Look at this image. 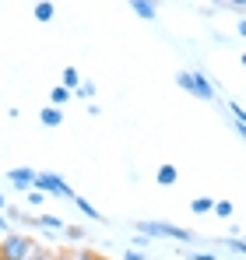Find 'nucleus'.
I'll return each mask as SVG.
<instances>
[{
  "label": "nucleus",
  "instance_id": "1",
  "mask_svg": "<svg viewBox=\"0 0 246 260\" xmlns=\"http://www.w3.org/2000/svg\"><path fill=\"white\" fill-rule=\"evenodd\" d=\"M137 232L141 236H148V239H176V243H183V246H190L194 243V232H187V229H179V225H169V221H137Z\"/></svg>",
  "mask_w": 246,
  "mask_h": 260
},
{
  "label": "nucleus",
  "instance_id": "2",
  "mask_svg": "<svg viewBox=\"0 0 246 260\" xmlns=\"http://www.w3.org/2000/svg\"><path fill=\"white\" fill-rule=\"evenodd\" d=\"M32 250H36V243L25 232H7L0 239V260H25Z\"/></svg>",
  "mask_w": 246,
  "mask_h": 260
},
{
  "label": "nucleus",
  "instance_id": "3",
  "mask_svg": "<svg viewBox=\"0 0 246 260\" xmlns=\"http://www.w3.org/2000/svg\"><path fill=\"white\" fill-rule=\"evenodd\" d=\"M176 85L183 88V91H190V95H197V99H204V102L214 99L211 81H207L204 74H197V71H179V74H176Z\"/></svg>",
  "mask_w": 246,
  "mask_h": 260
},
{
  "label": "nucleus",
  "instance_id": "4",
  "mask_svg": "<svg viewBox=\"0 0 246 260\" xmlns=\"http://www.w3.org/2000/svg\"><path fill=\"white\" fill-rule=\"evenodd\" d=\"M32 190H39V193H53V197H67V201H74V190L64 183V176L56 173H36V183H32Z\"/></svg>",
  "mask_w": 246,
  "mask_h": 260
},
{
  "label": "nucleus",
  "instance_id": "5",
  "mask_svg": "<svg viewBox=\"0 0 246 260\" xmlns=\"http://www.w3.org/2000/svg\"><path fill=\"white\" fill-rule=\"evenodd\" d=\"M7 179H11V186H14L18 193H28V190H32V183H36V173H32V169H25V166H18V169H11V173H7Z\"/></svg>",
  "mask_w": 246,
  "mask_h": 260
},
{
  "label": "nucleus",
  "instance_id": "6",
  "mask_svg": "<svg viewBox=\"0 0 246 260\" xmlns=\"http://www.w3.org/2000/svg\"><path fill=\"white\" fill-rule=\"evenodd\" d=\"M130 11H134L141 21H155V18H159V4H155V0H130Z\"/></svg>",
  "mask_w": 246,
  "mask_h": 260
},
{
  "label": "nucleus",
  "instance_id": "7",
  "mask_svg": "<svg viewBox=\"0 0 246 260\" xmlns=\"http://www.w3.org/2000/svg\"><path fill=\"white\" fill-rule=\"evenodd\" d=\"M74 208H78V211H81L84 218H95V221H102V211H99V208H95L91 201H84V197H78V193H74Z\"/></svg>",
  "mask_w": 246,
  "mask_h": 260
},
{
  "label": "nucleus",
  "instance_id": "8",
  "mask_svg": "<svg viewBox=\"0 0 246 260\" xmlns=\"http://www.w3.org/2000/svg\"><path fill=\"white\" fill-rule=\"evenodd\" d=\"M39 120H42V127H60V123H64V113H60L56 106H49V109L39 113Z\"/></svg>",
  "mask_w": 246,
  "mask_h": 260
},
{
  "label": "nucleus",
  "instance_id": "9",
  "mask_svg": "<svg viewBox=\"0 0 246 260\" xmlns=\"http://www.w3.org/2000/svg\"><path fill=\"white\" fill-rule=\"evenodd\" d=\"M218 246H225V250H232V253L246 257V239H243V236H229V239H222Z\"/></svg>",
  "mask_w": 246,
  "mask_h": 260
},
{
  "label": "nucleus",
  "instance_id": "10",
  "mask_svg": "<svg viewBox=\"0 0 246 260\" xmlns=\"http://www.w3.org/2000/svg\"><path fill=\"white\" fill-rule=\"evenodd\" d=\"M64 88H67V91H78V88H81V74H78L74 67H64Z\"/></svg>",
  "mask_w": 246,
  "mask_h": 260
},
{
  "label": "nucleus",
  "instance_id": "11",
  "mask_svg": "<svg viewBox=\"0 0 246 260\" xmlns=\"http://www.w3.org/2000/svg\"><path fill=\"white\" fill-rule=\"evenodd\" d=\"M53 14H56V7L49 0H39L36 4V21H53Z\"/></svg>",
  "mask_w": 246,
  "mask_h": 260
},
{
  "label": "nucleus",
  "instance_id": "12",
  "mask_svg": "<svg viewBox=\"0 0 246 260\" xmlns=\"http://www.w3.org/2000/svg\"><path fill=\"white\" fill-rule=\"evenodd\" d=\"M211 208H214L211 197H194V201H190V211H194V215H207Z\"/></svg>",
  "mask_w": 246,
  "mask_h": 260
},
{
  "label": "nucleus",
  "instance_id": "13",
  "mask_svg": "<svg viewBox=\"0 0 246 260\" xmlns=\"http://www.w3.org/2000/svg\"><path fill=\"white\" fill-rule=\"evenodd\" d=\"M159 183H162V186H172V183H176V166H169V162L159 166Z\"/></svg>",
  "mask_w": 246,
  "mask_h": 260
},
{
  "label": "nucleus",
  "instance_id": "14",
  "mask_svg": "<svg viewBox=\"0 0 246 260\" xmlns=\"http://www.w3.org/2000/svg\"><path fill=\"white\" fill-rule=\"evenodd\" d=\"M67 99H71V91H67V88H64V85H56V88H53V91H49V102H53L56 109H60V106H64Z\"/></svg>",
  "mask_w": 246,
  "mask_h": 260
},
{
  "label": "nucleus",
  "instance_id": "15",
  "mask_svg": "<svg viewBox=\"0 0 246 260\" xmlns=\"http://www.w3.org/2000/svg\"><path fill=\"white\" fill-rule=\"evenodd\" d=\"M218 218H232V201H214V208H211Z\"/></svg>",
  "mask_w": 246,
  "mask_h": 260
},
{
  "label": "nucleus",
  "instance_id": "16",
  "mask_svg": "<svg viewBox=\"0 0 246 260\" xmlns=\"http://www.w3.org/2000/svg\"><path fill=\"white\" fill-rule=\"evenodd\" d=\"M39 225L42 229H64V221H60L56 215H39Z\"/></svg>",
  "mask_w": 246,
  "mask_h": 260
},
{
  "label": "nucleus",
  "instance_id": "17",
  "mask_svg": "<svg viewBox=\"0 0 246 260\" xmlns=\"http://www.w3.org/2000/svg\"><path fill=\"white\" fill-rule=\"evenodd\" d=\"M229 109H232L236 123H243V127H246V109H243V106H239V102H229Z\"/></svg>",
  "mask_w": 246,
  "mask_h": 260
},
{
  "label": "nucleus",
  "instance_id": "18",
  "mask_svg": "<svg viewBox=\"0 0 246 260\" xmlns=\"http://www.w3.org/2000/svg\"><path fill=\"white\" fill-rule=\"evenodd\" d=\"M64 232H67V239H84V229H81V225H64Z\"/></svg>",
  "mask_w": 246,
  "mask_h": 260
},
{
  "label": "nucleus",
  "instance_id": "19",
  "mask_svg": "<svg viewBox=\"0 0 246 260\" xmlns=\"http://www.w3.org/2000/svg\"><path fill=\"white\" fill-rule=\"evenodd\" d=\"M74 95H81V99H91V95H95V85H81L78 91H74Z\"/></svg>",
  "mask_w": 246,
  "mask_h": 260
},
{
  "label": "nucleus",
  "instance_id": "20",
  "mask_svg": "<svg viewBox=\"0 0 246 260\" xmlns=\"http://www.w3.org/2000/svg\"><path fill=\"white\" fill-rule=\"evenodd\" d=\"M28 204H46V197H42L39 190H28Z\"/></svg>",
  "mask_w": 246,
  "mask_h": 260
},
{
  "label": "nucleus",
  "instance_id": "21",
  "mask_svg": "<svg viewBox=\"0 0 246 260\" xmlns=\"http://www.w3.org/2000/svg\"><path fill=\"white\" fill-rule=\"evenodd\" d=\"M187 260H218V253H187Z\"/></svg>",
  "mask_w": 246,
  "mask_h": 260
},
{
  "label": "nucleus",
  "instance_id": "22",
  "mask_svg": "<svg viewBox=\"0 0 246 260\" xmlns=\"http://www.w3.org/2000/svg\"><path fill=\"white\" fill-rule=\"evenodd\" d=\"M74 260H102V257H99V253H91V250H84V253H78Z\"/></svg>",
  "mask_w": 246,
  "mask_h": 260
},
{
  "label": "nucleus",
  "instance_id": "23",
  "mask_svg": "<svg viewBox=\"0 0 246 260\" xmlns=\"http://www.w3.org/2000/svg\"><path fill=\"white\" fill-rule=\"evenodd\" d=\"M123 260H144V257H141L137 250H127V253H123Z\"/></svg>",
  "mask_w": 246,
  "mask_h": 260
},
{
  "label": "nucleus",
  "instance_id": "24",
  "mask_svg": "<svg viewBox=\"0 0 246 260\" xmlns=\"http://www.w3.org/2000/svg\"><path fill=\"white\" fill-rule=\"evenodd\" d=\"M225 4H229V7H236V11H243V7H246V0H225Z\"/></svg>",
  "mask_w": 246,
  "mask_h": 260
},
{
  "label": "nucleus",
  "instance_id": "25",
  "mask_svg": "<svg viewBox=\"0 0 246 260\" xmlns=\"http://www.w3.org/2000/svg\"><path fill=\"white\" fill-rule=\"evenodd\" d=\"M232 127H236V134H239V137L246 141V127H243V123H236V120H232Z\"/></svg>",
  "mask_w": 246,
  "mask_h": 260
},
{
  "label": "nucleus",
  "instance_id": "26",
  "mask_svg": "<svg viewBox=\"0 0 246 260\" xmlns=\"http://www.w3.org/2000/svg\"><path fill=\"white\" fill-rule=\"evenodd\" d=\"M25 260H42V250H39V246H36V250H32V253H28V257H25Z\"/></svg>",
  "mask_w": 246,
  "mask_h": 260
},
{
  "label": "nucleus",
  "instance_id": "27",
  "mask_svg": "<svg viewBox=\"0 0 246 260\" xmlns=\"http://www.w3.org/2000/svg\"><path fill=\"white\" fill-rule=\"evenodd\" d=\"M0 232H4V236L11 232V225H7V218H4V215H0Z\"/></svg>",
  "mask_w": 246,
  "mask_h": 260
},
{
  "label": "nucleus",
  "instance_id": "28",
  "mask_svg": "<svg viewBox=\"0 0 246 260\" xmlns=\"http://www.w3.org/2000/svg\"><path fill=\"white\" fill-rule=\"evenodd\" d=\"M42 260H60V257H53V253H46V250H42Z\"/></svg>",
  "mask_w": 246,
  "mask_h": 260
},
{
  "label": "nucleus",
  "instance_id": "29",
  "mask_svg": "<svg viewBox=\"0 0 246 260\" xmlns=\"http://www.w3.org/2000/svg\"><path fill=\"white\" fill-rule=\"evenodd\" d=\"M4 208H7V201H4V193H0V215H4Z\"/></svg>",
  "mask_w": 246,
  "mask_h": 260
},
{
  "label": "nucleus",
  "instance_id": "30",
  "mask_svg": "<svg viewBox=\"0 0 246 260\" xmlns=\"http://www.w3.org/2000/svg\"><path fill=\"white\" fill-rule=\"evenodd\" d=\"M239 36H246V21H239Z\"/></svg>",
  "mask_w": 246,
  "mask_h": 260
},
{
  "label": "nucleus",
  "instance_id": "31",
  "mask_svg": "<svg viewBox=\"0 0 246 260\" xmlns=\"http://www.w3.org/2000/svg\"><path fill=\"white\" fill-rule=\"evenodd\" d=\"M243 71H246V53H243Z\"/></svg>",
  "mask_w": 246,
  "mask_h": 260
}]
</instances>
